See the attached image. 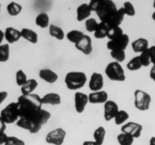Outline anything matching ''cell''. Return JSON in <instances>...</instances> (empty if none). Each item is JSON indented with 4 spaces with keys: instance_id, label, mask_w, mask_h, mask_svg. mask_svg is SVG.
Here are the masks:
<instances>
[{
    "instance_id": "cell-1",
    "label": "cell",
    "mask_w": 155,
    "mask_h": 145,
    "mask_svg": "<svg viewBox=\"0 0 155 145\" xmlns=\"http://www.w3.org/2000/svg\"><path fill=\"white\" fill-rule=\"evenodd\" d=\"M17 103L19 110L17 125L31 134L39 132L51 118V113L42 109V98L37 94L21 95Z\"/></svg>"
},
{
    "instance_id": "cell-2",
    "label": "cell",
    "mask_w": 155,
    "mask_h": 145,
    "mask_svg": "<svg viewBox=\"0 0 155 145\" xmlns=\"http://www.w3.org/2000/svg\"><path fill=\"white\" fill-rule=\"evenodd\" d=\"M89 5L92 11L96 13L100 21L107 24L114 18L119 9L112 0H92Z\"/></svg>"
},
{
    "instance_id": "cell-3",
    "label": "cell",
    "mask_w": 155,
    "mask_h": 145,
    "mask_svg": "<svg viewBox=\"0 0 155 145\" xmlns=\"http://www.w3.org/2000/svg\"><path fill=\"white\" fill-rule=\"evenodd\" d=\"M87 82L86 73L81 71H71L65 76L64 83L69 90H80Z\"/></svg>"
},
{
    "instance_id": "cell-4",
    "label": "cell",
    "mask_w": 155,
    "mask_h": 145,
    "mask_svg": "<svg viewBox=\"0 0 155 145\" xmlns=\"http://www.w3.org/2000/svg\"><path fill=\"white\" fill-rule=\"evenodd\" d=\"M106 76L111 81L124 82L126 80V74L124 68L118 62L113 61L109 63L104 69Z\"/></svg>"
},
{
    "instance_id": "cell-5",
    "label": "cell",
    "mask_w": 155,
    "mask_h": 145,
    "mask_svg": "<svg viewBox=\"0 0 155 145\" xmlns=\"http://www.w3.org/2000/svg\"><path fill=\"white\" fill-rule=\"evenodd\" d=\"M0 117L6 124H12L17 122L19 119V110L18 103L12 102L8 104L0 112Z\"/></svg>"
},
{
    "instance_id": "cell-6",
    "label": "cell",
    "mask_w": 155,
    "mask_h": 145,
    "mask_svg": "<svg viewBox=\"0 0 155 145\" xmlns=\"http://www.w3.org/2000/svg\"><path fill=\"white\" fill-rule=\"evenodd\" d=\"M135 107L140 111H146L150 108L151 103V97L148 92L137 89L134 92Z\"/></svg>"
},
{
    "instance_id": "cell-7",
    "label": "cell",
    "mask_w": 155,
    "mask_h": 145,
    "mask_svg": "<svg viewBox=\"0 0 155 145\" xmlns=\"http://www.w3.org/2000/svg\"><path fill=\"white\" fill-rule=\"evenodd\" d=\"M67 132L62 128H57L50 131L45 136L46 143L52 145H62L64 142Z\"/></svg>"
},
{
    "instance_id": "cell-8",
    "label": "cell",
    "mask_w": 155,
    "mask_h": 145,
    "mask_svg": "<svg viewBox=\"0 0 155 145\" xmlns=\"http://www.w3.org/2000/svg\"><path fill=\"white\" fill-rule=\"evenodd\" d=\"M130 43V37L127 34L124 33L122 36L115 39L114 40H109L107 42V48L111 51H117V50H124L128 46Z\"/></svg>"
},
{
    "instance_id": "cell-9",
    "label": "cell",
    "mask_w": 155,
    "mask_h": 145,
    "mask_svg": "<svg viewBox=\"0 0 155 145\" xmlns=\"http://www.w3.org/2000/svg\"><path fill=\"white\" fill-rule=\"evenodd\" d=\"M142 130V125L136 122H128L121 127V132L130 134L134 138H139L140 137Z\"/></svg>"
},
{
    "instance_id": "cell-10",
    "label": "cell",
    "mask_w": 155,
    "mask_h": 145,
    "mask_svg": "<svg viewBox=\"0 0 155 145\" xmlns=\"http://www.w3.org/2000/svg\"><path fill=\"white\" fill-rule=\"evenodd\" d=\"M88 103H89V95L80 92L74 94V107L77 113H83Z\"/></svg>"
},
{
    "instance_id": "cell-11",
    "label": "cell",
    "mask_w": 155,
    "mask_h": 145,
    "mask_svg": "<svg viewBox=\"0 0 155 145\" xmlns=\"http://www.w3.org/2000/svg\"><path fill=\"white\" fill-rule=\"evenodd\" d=\"M120 109L118 104L112 100H108L104 104V118L106 121L114 119L119 112Z\"/></svg>"
},
{
    "instance_id": "cell-12",
    "label": "cell",
    "mask_w": 155,
    "mask_h": 145,
    "mask_svg": "<svg viewBox=\"0 0 155 145\" xmlns=\"http://www.w3.org/2000/svg\"><path fill=\"white\" fill-rule=\"evenodd\" d=\"M104 87V77L100 72H93L91 75L90 80L89 82V88L91 91L98 92L102 90Z\"/></svg>"
},
{
    "instance_id": "cell-13",
    "label": "cell",
    "mask_w": 155,
    "mask_h": 145,
    "mask_svg": "<svg viewBox=\"0 0 155 145\" xmlns=\"http://www.w3.org/2000/svg\"><path fill=\"white\" fill-rule=\"evenodd\" d=\"M77 50L84 54L85 55H89L92 52V41L89 36L85 34L82 40L75 45Z\"/></svg>"
},
{
    "instance_id": "cell-14",
    "label": "cell",
    "mask_w": 155,
    "mask_h": 145,
    "mask_svg": "<svg viewBox=\"0 0 155 145\" xmlns=\"http://www.w3.org/2000/svg\"><path fill=\"white\" fill-rule=\"evenodd\" d=\"M89 95V101L92 104H105L108 101V94L105 91L91 92Z\"/></svg>"
},
{
    "instance_id": "cell-15",
    "label": "cell",
    "mask_w": 155,
    "mask_h": 145,
    "mask_svg": "<svg viewBox=\"0 0 155 145\" xmlns=\"http://www.w3.org/2000/svg\"><path fill=\"white\" fill-rule=\"evenodd\" d=\"M92 11L89 3H83L80 5L77 8V21L83 22L90 18Z\"/></svg>"
},
{
    "instance_id": "cell-16",
    "label": "cell",
    "mask_w": 155,
    "mask_h": 145,
    "mask_svg": "<svg viewBox=\"0 0 155 145\" xmlns=\"http://www.w3.org/2000/svg\"><path fill=\"white\" fill-rule=\"evenodd\" d=\"M39 76L41 79L49 84H53L58 79V75L52 69L48 68L41 69L39 72Z\"/></svg>"
},
{
    "instance_id": "cell-17",
    "label": "cell",
    "mask_w": 155,
    "mask_h": 145,
    "mask_svg": "<svg viewBox=\"0 0 155 145\" xmlns=\"http://www.w3.org/2000/svg\"><path fill=\"white\" fill-rule=\"evenodd\" d=\"M5 39L8 44H13L17 42L21 38V30L12 27H8L4 31Z\"/></svg>"
},
{
    "instance_id": "cell-18",
    "label": "cell",
    "mask_w": 155,
    "mask_h": 145,
    "mask_svg": "<svg viewBox=\"0 0 155 145\" xmlns=\"http://www.w3.org/2000/svg\"><path fill=\"white\" fill-rule=\"evenodd\" d=\"M42 104H48L51 106L59 105L61 103V98L59 94L49 92L42 97Z\"/></svg>"
},
{
    "instance_id": "cell-19",
    "label": "cell",
    "mask_w": 155,
    "mask_h": 145,
    "mask_svg": "<svg viewBox=\"0 0 155 145\" xmlns=\"http://www.w3.org/2000/svg\"><path fill=\"white\" fill-rule=\"evenodd\" d=\"M149 48V43L148 39L145 38H139L132 43V48L135 53H142Z\"/></svg>"
},
{
    "instance_id": "cell-20",
    "label": "cell",
    "mask_w": 155,
    "mask_h": 145,
    "mask_svg": "<svg viewBox=\"0 0 155 145\" xmlns=\"http://www.w3.org/2000/svg\"><path fill=\"white\" fill-rule=\"evenodd\" d=\"M21 38L27 40L32 44H36L38 42V34L36 31L30 28H23L21 30Z\"/></svg>"
},
{
    "instance_id": "cell-21",
    "label": "cell",
    "mask_w": 155,
    "mask_h": 145,
    "mask_svg": "<svg viewBox=\"0 0 155 145\" xmlns=\"http://www.w3.org/2000/svg\"><path fill=\"white\" fill-rule=\"evenodd\" d=\"M38 87V82L35 79H30L21 87V95H28L33 94V91Z\"/></svg>"
},
{
    "instance_id": "cell-22",
    "label": "cell",
    "mask_w": 155,
    "mask_h": 145,
    "mask_svg": "<svg viewBox=\"0 0 155 145\" xmlns=\"http://www.w3.org/2000/svg\"><path fill=\"white\" fill-rule=\"evenodd\" d=\"M48 33L51 37L58 40H63L65 37V33L63 29L55 24H50L48 27Z\"/></svg>"
},
{
    "instance_id": "cell-23",
    "label": "cell",
    "mask_w": 155,
    "mask_h": 145,
    "mask_svg": "<svg viewBox=\"0 0 155 145\" xmlns=\"http://www.w3.org/2000/svg\"><path fill=\"white\" fill-rule=\"evenodd\" d=\"M109 27L107 24L100 21L98 23V25L97 27L96 30L94 32V36L98 39H102L107 37V33H108Z\"/></svg>"
},
{
    "instance_id": "cell-24",
    "label": "cell",
    "mask_w": 155,
    "mask_h": 145,
    "mask_svg": "<svg viewBox=\"0 0 155 145\" xmlns=\"http://www.w3.org/2000/svg\"><path fill=\"white\" fill-rule=\"evenodd\" d=\"M84 36V33L82 31H80V30H72L67 33L66 38L70 42L76 45V44H77L82 40V39H83Z\"/></svg>"
},
{
    "instance_id": "cell-25",
    "label": "cell",
    "mask_w": 155,
    "mask_h": 145,
    "mask_svg": "<svg viewBox=\"0 0 155 145\" xmlns=\"http://www.w3.org/2000/svg\"><path fill=\"white\" fill-rule=\"evenodd\" d=\"M49 16H48V14L45 13V12L39 13L36 16V20H35V23H36V26H38V27L42 29H45L49 27Z\"/></svg>"
},
{
    "instance_id": "cell-26",
    "label": "cell",
    "mask_w": 155,
    "mask_h": 145,
    "mask_svg": "<svg viewBox=\"0 0 155 145\" xmlns=\"http://www.w3.org/2000/svg\"><path fill=\"white\" fill-rule=\"evenodd\" d=\"M106 135V130L103 126H99L94 131L93 139L98 145H103Z\"/></svg>"
},
{
    "instance_id": "cell-27",
    "label": "cell",
    "mask_w": 155,
    "mask_h": 145,
    "mask_svg": "<svg viewBox=\"0 0 155 145\" xmlns=\"http://www.w3.org/2000/svg\"><path fill=\"white\" fill-rule=\"evenodd\" d=\"M6 10L10 16L15 17L21 14V11H22V6L15 2H11L7 5Z\"/></svg>"
},
{
    "instance_id": "cell-28",
    "label": "cell",
    "mask_w": 155,
    "mask_h": 145,
    "mask_svg": "<svg viewBox=\"0 0 155 145\" xmlns=\"http://www.w3.org/2000/svg\"><path fill=\"white\" fill-rule=\"evenodd\" d=\"M134 137L126 133L121 132L117 137L118 143L120 145H133L134 143Z\"/></svg>"
},
{
    "instance_id": "cell-29",
    "label": "cell",
    "mask_w": 155,
    "mask_h": 145,
    "mask_svg": "<svg viewBox=\"0 0 155 145\" xmlns=\"http://www.w3.org/2000/svg\"><path fill=\"white\" fill-rule=\"evenodd\" d=\"M129 119H130V114L128 112L124 110H120L114 119L117 125H124Z\"/></svg>"
},
{
    "instance_id": "cell-30",
    "label": "cell",
    "mask_w": 155,
    "mask_h": 145,
    "mask_svg": "<svg viewBox=\"0 0 155 145\" xmlns=\"http://www.w3.org/2000/svg\"><path fill=\"white\" fill-rule=\"evenodd\" d=\"M127 69L130 71H137L142 67V64L141 63L139 56H136L133 57L127 64Z\"/></svg>"
},
{
    "instance_id": "cell-31",
    "label": "cell",
    "mask_w": 155,
    "mask_h": 145,
    "mask_svg": "<svg viewBox=\"0 0 155 145\" xmlns=\"http://www.w3.org/2000/svg\"><path fill=\"white\" fill-rule=\"evenodd\" d=\"M10 57V46L8 43L0 45V62L4 63L8 60Z\"/></svg>"
},
{
    "instance_id": "cell-32",
    "label": "cell",
    "mask_w": 155,
    "mask_h": 145,
    "mask_svg": "<svg viewBox=\"0 0 155 145\" xmlns=\"http://www.w3.org/2000/svg\"><path fill=\"white\" fill-rule=\"evenodd\" d=\"M124 34V30L120 27H110V28H109L107 38H108L109 40H114V39L122 36Z\"/></svg>"
},
{
    "instance_id": "cell-33",
    "label": "cell",
    "mask_w": 155,
    "mask_h": 145,
    "mask_svg": "<svg viewBox=\"0 0 155 145\" xmlns=\"http://www.w3.org/2000/svg\"><path fill=\"white\" fill-rule=\"evenodd\" d=\"M27 80L28 79L23 69H18L15 73V81H16L17 85L21 87L27 82Z\"/></svg>"
},
{
    "instance_id": "cell-34",
    "label": "cell",
    "mask_w": 155,
    "mask_h": 145,
    "mask_svg": "<svg viewBox=\"0 0 155 145\" xmlns=\"http://www.w3.org/2000/svg\"><path fill=\"white\" fill-rule=\"evenodd\" d=\"M110 56L115 61L118 63H122L126 59V52L124 50H117L110 51Z\"/></svg>"
},
{
    "instance_id": "cell-35",
    "label": "cell",
    "mask_w": 155,
    "mask_h": 145,
    "mask_svg": "<svg viewBox=\"0 0 155 145\" xmlns=\"http://www.w3.org/2000/svg\"><path fill=\"white\" fill-rule=\"evenodd\" d=\"M98 23L99 22H98L95 18H89V19H87L85 21V27H86V30L89 33H94V32L96 30L97 27H98Z\"/></svg>"
},
{
    "instance_id": "cell-36",
    "label": "cell",
    "mask_w": 155,
    "mask_h": 145,
    "mask_svg": "<svg viewBox=\"0 0 155 145\" xmlns=\"http://www.w3.org/2000/svg\"><path fill=\"white\" fill-rule=\"evenodd\" d=\"M125 15L128 17H133L136 15V9L134 5L130 2H125L122 7Z\"/></svg>"
},
{
    "instance_id": "cell-37",
    "label": "cell",
    "mask_w": 155,
    "mask_h": 145,
    "mask_svg": "<svg viewBox=\"0 0 155 145\" xmlns=\"http://www.w3.org/2000/svg\"><path fill=\"white\" fill-rule=\"evenodd\" d=\"M139 56V58H140L141 63H142V66L147 67V66H148L151 63V57H150L148 49H147L146 51H145L144 52L141 53L140 55Z\"/></svg>"
},
{
    "instance_id": "cell-38",
    "label": "cell",
    "mask_w": 155,
    "mask_h": 145,
    "mask_svg": "<svg viewBox=\"0 0 155 145\" xmlns=\"http://www.w3.org/2000/svg\"><path fill=\"white\" fill-rule=\"evenodd\" d=\"M5 145H25V142L15 136H8Z\"/></svg>"
},
{
    "instance_id": "cell-39",
    "label": "cell",
    "mask_w": 155,
    "mask_h": 145,
    "mask_svg": "<svg viewBox=\"0 0 155 145\" xmlns=\"http://www.w3.org/2000/svg\"><path fill=\"white\" fill-rule=\"evenodd\" d=\"M148 51H149L150 57H151V63L153 65L155 64V45H152V46L148 48Z\"/></svg>"
},
{
    "instance_id": "cell-40",
    "label": "cell",
    "mask_w": 155,
    "mask_h": 145,
    "mask_svg": "<svg viewBox=\"0 0 155 145\" xmlns=\"http://www.w3.org/2000/svg\"><path fill=\"white\" fill-rule=\"evenodd\" d=\"M8 136L7 135L5 132L1 133L0 134V145H5V143L7 141V139Z\"/></svg>"
},
{
    "instance_id": "cell-41",
    "label": "cell",
    "mask_w": 155,
    "mask_h": 145,
    "mask_svg": "<svg viewBox=\"0 0 155 145\" xmlns=\"http://www.w3.org/2000/svg\"><path fill=\"white\" fill-rule=\"evenodd\" d=\"M8 97V92L2 91V92H0V104H2L5 99Z\"/></svg>"
},
{
    "instance_id": "cell-42",
    "label": "cell",
    "mask_w": 155,
    "mask_h": 145,
    "mask_svg": "<svg viewBox=\"0 0 155 145\" xmlns=\"http://www.w3.org/2000/svg\"><path fill=\"white\" fill-rule=\"evenodd\" d=\"M6 125H7V124H6L5 122L2 120V119L0 117V134H1V133H4L5 131Z\"/></svg>"
},
{
    "instance_id": "cell-43",
    "label": "cell",
    "mask_w": 155,
    "mask_h": 145,
    "mask_svg": "<svg viewBox=\"0 0 155 145\" xmlns=\"http://www.w3.org/2000/svg\"><path fill=\"white\" fill-rule=\"evenodd\" d=\"M150 78L153 80L155 82V65H153L152 67L151 68V70H150Z\"/></svg>"
},
{
    "instance_id": "cell-44",
    "label": "cell",
    "mask_w": 155,
    "mask_h": 145,
    "mask_svg": "<svg viewBox=\"0 0 155 145\" xmlns=\"http://www.w3.org/2000/svg\"><path fill=\"white\" fill-rule=\"evenodd\" d=\"M83 145H98V143L95 140H85L83 143Z\"/></svg>"
},
{
    "instance_id": "cell-45",
    "label": "cell",
    "mask_w": 155,
    "mask_h": 145,
    "mask_svg": "<svg viewBox=\"0 0 155 145\" xmlns=\"http://www.w3.org/2000/svg\"><path fill=\"white\" fill-rule=\"evenodd\" d=\"M5 39V35H4V31H2V30H0V45H2V42Z\"/></svg>"
},
{
    "instance_id": "cell-46",
    "label": "cell",
    "mask_w": 155,
    "mask_h": 145,
    "mask_svg": "<svg viewBox=\"0 0 155 145\" xmlns=\"http://www.w3.org/2000/svg\"><path fill=\"white\" fill-rule=\"evenodd\" d=\"M149 145H155V137L153 136L150 138L149 140Z\"/></svg>"
},
{
    "instance_id": "cell-47",
    "label": "cell",
    "mask_w": 155,
    "mask_h": 145,
    "mask_svg": "<svg viewBox=\"0 0 155 145\" xmlns=\"http://www.w3.org/2000/svg\"><path fill=\"white\" fill-rule=\"evenodd\" d=\"M151 17H152L153 21H154V22H155V11L153 12V14H152V15H151Z\"/></svg>"
},
{
    "instance_id": "cell-48",
    "label": "cell",
    "mask_w": 155,
    "mask_h": 145,
    "mask_svg": "<svg viewBox=\"0 0 155 145\" xmlns=\"http://www.w3.org/2000/svg\"><path fill=\"white\" fill-rule=\"evenodd\" d=\"M153 7H154V8L155 9V0L154 1V2H153Z\"/></svg>"
},
{
    "instance_id": "cell-49",
    "label": "cell",
    "mask_w": 155,
    "mask_h": 145,
    "mask_svg": "<svg viewBox=\"0 0 155 145\" xmlns=\"http://www.w3.org/2000/svg\"><path fill=\"white\" fill-rule=\"evenodd\" d=\"M0 11H1V3H0Z\"/></svg>"
},
{
    "instance_id": "cell-50",
    "label": "cell",
    "mask_w": 155,
    "mask_h": 145,
    "mask_svg": "<svg viewBox=\"0 0 155 145\" xmlns=\"http://www.w3.org/2000/svg\"><path fill=\"white\" fill-rule=\"evenodd\" d=\"M154 42H155V40H154Z\"/></svg>"
},
{
    "instance_id": "cell-51",
    "label": "cell",
    "mask_w": 155,
    "mask_h": 145,
    "mask_svg": "<svg viewBox=\"0 0 155 145\" xmlns=\"http://www.w3.org/2000/svg\"><path fill=\"white\" fill-rule=\"evenodd\" d=\"M154 65H155V64H154Z\"/></svg>"
}]
</instances>
